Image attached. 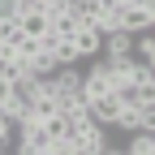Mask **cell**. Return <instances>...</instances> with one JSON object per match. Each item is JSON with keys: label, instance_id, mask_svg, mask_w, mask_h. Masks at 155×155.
<instances>
[{"label": "cell", "instance_id": "ffe728a7", "mask_svg": "<svg viewBox=\"0 0 155 155\" xmlns=\"http://www.w3.org/2000/svg\"><path fill=\"white\" fill-rule=\"evenodd\" d=\"M0 129H5V121H0Z\"/></svg>", "mask_w": 155, "mask_h": 155}, {"label": "cell", "instance_id": "52a82bcc", "mask_svg": "<svg viewBox=\"0 0 155 155\" xmlns=\"http://www.w3.org/2000/svg\"><path fill=\"white\" fill-rule=\"evenodd\" d=\"M104 56H112V61H121V56H134V35H125V30L104 35Z\"/></svg>", "mask_w": 155, "mask_h": 155}, {"label": "cell", "instance_id": "6da1fadb", "mask_svg": "<svg viewBox=\"0 0 155 155\" xmlns=\"http://www.w3.org/2000/svg\"><path fill=\"white\" fill-rule=\"evenodd\" d=\"M104 95H112V82H108L104 65H95L91 73H82V99L95 104V99H104Z\"/></svg>", "mask_w": 155, "mask_h": 155}, {"label": "cell", "instance_id": "5bb4252c", "mask_svg": "<svg viewBox=\"0 0 155 155\" xmlns=\"http://www.w3.org/2000/svg\"><path fill=\"white\" fill-rule=\"evenodd\" d=\"M0 78H9V82L17 86L22 78H30V65H26V61H17V56H13V61H5V65H0Z\"/></svg>", "mask_w": 155, "mask_h": 155}, {"label": "cell", "instance_id": "277c9868", "mask_svg": "<svg viewBox=\"0 0 155 155\" xmlns=\"http://www.w3.org/2000/svg\"><path fill=\"white\" fill-rule=\"evenodd\" d=\"M73 52H78V61H86V56H99L104 52V35L95 30V26H82L73 35Z\"/></svg>", "mask_w": 155, "mask_h": 155}, {"label": "cell", "instance_id": "3957f363", "mask_svg": "<svg viewBox=\"0 0 155 155\" xmlns=\"http://www.w3.org/2000/svg\"><path fill=\"white\" fill-rule=\"evenodd\" d=\"M78 155H104L108 151V129L104 125H91V129H82V134H78Z\"/></svg>", "mask_w": 155, "mask_h": 155}, {"label": "cell", "instance_id": "8fae6325", "mask_svg": "<svg viewBox=\"0 0 155 155\" xmlns=\"http://www.w3.org/2000/svg\"><path fill=\"white\" fill-rule=\"evenodd\" d=\"M112 129L138 134V129H142V112H138V108H121V112H116V121H112Z\"/></svg>", "mask_w": 155, "mask_h": 155}, {"label": "cell", "instance_id": "7c38bea8", "mask_svg": "<svg viewBox=\"0 0 155 155\" xmlns=\"http://www.w3.org/2000/svg\"><path fill=\"white\" fill-rule=\"evenodd\" d=\"M52 116H61V104H56V99H48V95H43V99H35V112H30V121L48 125Z\"/></svg>", "mask_w": 155, "mask_h": 155}, {"label": "cell", "instance_id": "7a4b0ae2", "mask_svg": "<svg viewBox=\"0 0 155 155\" xmlns=\"http://www.w3.org/2000/svg\"><path fill=\"white\" fill-rule=\"evenodd\" d=\"M116 17H121V30H125V35H134V39L151 30V13H147V9H138V5H121V13H116Z\"/></svg>", "mask_w": 155, "mask_h": 155}, {"label": "cell", "instance_id": "4fadbf2b", "mask_svg": "<svg viewBox=\"0 0 155 155\" xmlns=\"http://www.w3.org/2000/svg\"><path fill=\"white\" fill-rule=\"evenodd\" d=\"M151 151H155V134H147V129H138L125 147V155H151Z\"/></svg>", "mask_w": 155, "mask_h": 155}, {"label": "cell", "instance_id": "8992f818", "mask_svg": "<svg viewBox=\"0 0 155 155\" xmlns=\"http://www.w3.org/2000/svg\"><path fill=\"white\" fill-rule=\"evenodd\" d=\"M86 108H91V121L108 129V125L116 121V112H121V99H116V95H104V99H95V104H86Z\"/></svg>", "mask_w": 155, "mask_h": 155}, {"label": "cell", "instance_id": "9a60e30c", "mask_svg": "<svg viewBox=\"0 0 155 155\" xmlns=\"http://www.w3.org/2000/svg\"><path fill=\"white\" fill-rule=\"evenodd\" d=\"M22 17V5L17 0H0V22H17Z\"/></svg>", "mask_w": 155, "mask_h": 155}, {"label": "cell", "instance_id": "5b68a950", "mask_svg": "<svg viewBox=\"0 0 155 155\" xmlns=\"http://www.w3.org/2000/svg\"><path fill=\"white\" fill-rule=\"evenodd\" d=\"M17 26H22V35H30V39H43V35L52 30V17H48L43 9H26L22 17H17Z\"/></svg>", "mask_w": 155, "mask_h": 155}, {"label": "cell", "instance_id": "ac0fdd59", "mask_svg": "<svg viewBox=\"0 0 155 155\" xmlns=\"http://www.w3.org/2000/svg\"><path fill=\"white\" fill-rule=\"evenodd\" d=\"M147 13H151V30H155V5H151V9H147Z\"/></svg>", "mask_w": 155, "mask_h": 155}, {"label": "cell", "instance_id": "d6986e66", "mask_svg": "<svg viewBox=\"0 0 155 155\" xmlns=\"http://www.w3.org/2000/svg\"><path fill=\"white\" fill-rule=\"evenodd\" d=\"M151 86H155V69H151Z\"/></svg>", "mask_w": 155, "mask_h": 155}, {"label": "cell", "instance_id": "ba28073f", "mask_svg": "<svg viewBox=\"0 0 155 155\" xmlns=\"http://www.w3.org/2000/svg\"><path fill=\"white\" fill-rule=\"evenodd\" d=\"M78 30H82V22H78V13H73V5H69V13H61V17H52V35H56V39H73Z\"/></svg>", "mask_w": 155, "mask_h": 155}, {"label": "cell", "instance_id": "44dd1931", "mask_svg": "<svg viewBox=\"0 0 155 155\" xmlns=\"http://www.w3.org/2000/svg\"><path fill=\"white\" fill-rule=\"evenodd\" d=\"M5 155H9V151H5Z\"/></svg>", "mask_w": 155, "mask_h": 155}, {"label": "cell", "instance_id": "30bf717a", "mask_svg": "<svg viewBox=\"0 0 155 155\" xmlns=\"http://www.w3.org/2000/svg\"><path fill=\"white\" fill-rule=\"evenodd\" d=\"M134 56H138V61H142L147 69H155V35H151V30L134 39Z\"/></svg>", "mask_w": 155, "mask_h": 155}, {"label": "cell", "instance_id": "2e32d148", "mask_svg": "<svg viewBox=\"0 0 155 155\" xmlns=\"http://www.w3.org/2000/svg\"><path fill=\"white\" fill-rule=\"evenodd\" d=\"M43 155H78V147H73L69 138H56V142H52V147H48Z\"/></svg>", "mask_w": 155, "mask_h": 155}, {"label": "cell", "instance_id": "e0dca14e", "mask_svg": "<svg viewBox=\"0 0 155 155\" xmlns=\"http://www.w3.org/2000/svg\"><path fill=\"white\" fill-rule=\"evenodd\" d=\"M13 104V82H9V78H0V112H5Z\"/></svg>", "mask_w": 155, "mask_h": 155}, {"label": "cell", "instance_id": "9c48e42d", "mask_svg": "<svg viewBox=\"0 0 155 155\" xmlns=\"http://www.w3.org/2000/svg\"><path fill=\"white\" fill-rule=\"evenodd\" d=\"M73 13H78L82 26H95V22L104 17V5H99V0H73Z\"/></svg>", "mask_w": 155, "mask_h": 155}]
</instances>
